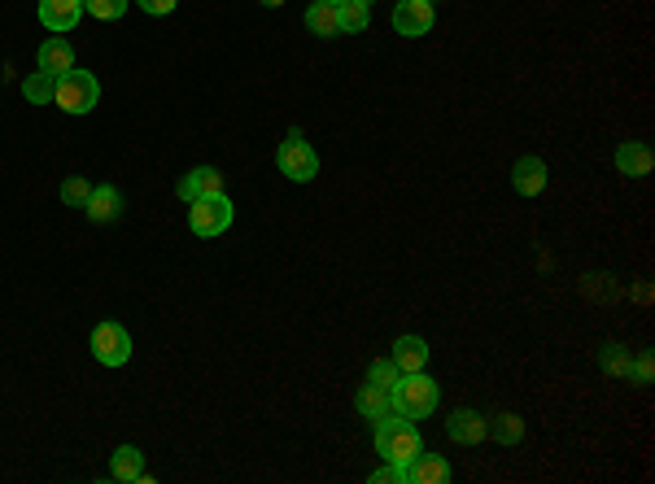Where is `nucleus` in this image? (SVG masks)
<instances>
[{
  "mask_svg": "<svg viewBox=\"0 0 655 484\" xmlns=\"http://www.w3.org/2000/svg\"><path fill=\"white\" fill-rule=\"evenodd\" d=\"M276 166H280V175L293 179V184H311L319 175V153L302 140V131H293V136L276 149Z\"/></svg>",
  "mask_w": 655,
  "mask_h": 484,
  "instance_id": "obj_4",
  "label": "nucleus"
},
{
  "mask_svg": "<svg viewBox=\"0 0 655 484\" xmlns=\"http://www.w3.org/2000/svg\"><path fill=\"white\" fill-rule=\"evenodd\" d=\"M511 188L520 192V197H538L546 188V162L542 157H516V166H511Z\"/></svg>",
  "mask_w": 655,
  "mask_h": 484,
  "instance_id": "obj_10",
  "label": "nucleus"
},
{
  "mask_svg": "<svg viewBox=\"0 0 655 484\" xmlns=\"http://www.w3.org/2000/svg\"><path fill=\"white\" fill-rule=\"evenodd\" d=\"M420 450H424V441H420L415 419L398 415V410L376 419V454L385 458V463H407V458H415Z\"/></svg>",
  "mask_w": 655,
  "mask_h": 484,
  "instance_id": "obj_2",
  "label": "nucleus"
},
{
  "mask_svg": "<svg viewBox=\"0 0 655 484\" xmlns=\"http://www.w3.org/2000/svg\"><path fill=\"white\" fill-rule=\"evenodd\" d=\"M372 484H407V471H402V463H380L372 471Z\"/></svg>",
  "mask_w": 655,
  "mask_h": 484,
  "instance_id": "obj_26",
  "label": "nucleus"
},
{
  "mask_svg": "<svg viewBox=\"0 0 655 484\" xmlns=\"http://www.w3.org/2000/svg\"><path fill=\"white\" fill-rule=\"evenodd\" d=\"M433 5L428 0H398V9H393V31L407 35V40H420V35L433 31Z\"/></svg>",
  "mask_w": 655,
  "mask_h": 484,
  "instance_id": "obj_7",
  "label": "nucleus"
},
{
  "mask_svg": "<svg viewBox=\"0 0 655 484\" xmlns=\"http://www.w3.org/2000/svg\"><path fill=\"white\" fill-rule=\"evenodd\" d=\"M188 227H193L197 236H223L232 227V201L223 197V192H214V197H201L188 205Z\"/></svg>",
  "mask_w": 655,
  "mask_h": 484,
  "instance_id": "obj_5",
  "label": "nucleus"
},
{
  "mask_svg": "<svg viewBox=\"0 0 655 484\" xmlns=\"http://www.w3.org/2000/svg\"><path fill=\"white\" fill-rule=\"evenodd\" d=\"M328 5H345V0H328Z\"/></svg>",
  "mask_w": 655,
  "mask_h": 484,
  "instance_id": "obj_30",
  "label": "nucleus"
},
{
  "mask_svg": "<svg viewBox=\"0 0 655 484\" xmlns=\"http://www.w3.org/2000/svg\"><path fill=\"white\" fill-rule=\"evenodd\" d=\"M140 9H145V14H153V18H166V14H175V5H180V0H136Z\"/></svg>",
  "mask_w": 655,
  "mask_h": 484,
  "instance_id": "obj_27",
  "label": "nucleus"
},
{
  "mask_svg": "<svg viewBox=\"0 0 655 484\" xmlns=\"http://www.w3.org/2000/svg\"><path fill=\"white\" fill-rule=\"evenodd\" d=\"M446 437L455 445H481L485 441V415L481 410H455L446 419Z\"/></svg>",
  "mask_w": 655,
  "mask_h": 484,
  "instance_id": "obj_11",
  "label": "nucleus"
},
{
  "mask_svg": "<svg viewBox=\"0 0 655 484\" xmlns=\"http://www.w3.org/2000/svg\"><path fill=\"white\" fill-rule=\"evenodd\" d=\"M306 27L319 40H332V35H341V22H337V5H328V0H315L311 9H306Z\"/></svg>",
  "mask_w": 655,
  "mask_h": 484,
  "instance_id": "obj_19",
  "label": "nucleus"
},
{
  "mask_svg": "<svg viewBox=\"0 0 655 484\" xmlns=\"http://www.w3.org/2000/svg\"><path fill=\"white\" fill-rule=\"evenodd\" d=\"M180 201L184 205H193V201H201V197H214V192H223V175L214 171V166H197V171H188L184 179H180Z\"/></svg>",
  "mask_w": 655,
  "mask_h": 484,
  "instance_id": "obj_9",
  "label": "nucleus"
},
{
  "mask_svg": "<svg viewBox=\"0 0 655 484\" xmlns=\"http://www.w3.org/2000/svg\"><path fill=\"white\" fill-rule=\"evenodd\" d=\"M83 18V0H40V22L49 31H75V22Z\"/></svg>",
  "mask_w": 655,
  "mask_h": 484,
  "instance_id": "obj_12",
  "label": "nucleus"
},
{
  "mask_svg": "<svg viewBox=\"0 0 655 484\" xmlns=\"http://www.w3.org/2000/svg\"><path fill=\"white\" fill-rule=\"evenodd\" d=\"M389 402L398 415H407V419H428L437 410V402H442V389H437V380L433 375H424V371H402L398 375V384L389 389Z\"/></svg>",
  "mask_w": 655,
  "mask_h": 484,
  "instance_id": "obj_1",
  "label": "nucleus"
},
{
  "mask_svg": "<svg viewBox=\"0 0 655 484\" xmlns=\"http://www.w3.org/2000/svg\"><path fill=\"white\" fill-rule=\"evenodd\" d=\"M97 101H101L97 75H88V70H66V75H57L53 105H62L66 114H88V110H97Z\"/></svg>",
  "mask_w": 655,
  "mask_h": 484,
  "instance_id": "obj_3",
  "label": "nucleus"
},
{
  "mask_svg": "<svg viewBox=\"0 0 655 484\" xmlns=\"http://www.w3.org/2000/svg\"><path fill=\"white\" fill-rule=\"evenodd\" d=\"M651 166H655V157H651V149L642 140H625L621 149H616V171L629 175V179L651 175Z\"/></svg>",
  "mask_w": 655,
  "mask_h": 484,
  "instance_id": "obj_14",
  "label": "nucleus"
},
{
  "mask_svg": "<svg viewBox=\"0 0 655 484\" xmlns=\"http://www.w3.org/2000/svg\"><path fill=\"white\" fill-rule=\"evenodd\" d=\"M393 362H398V371H424V362H428V341L424 336H398L393 341Z\"/></svg>",
  "mask_w": 655,
  "mask_h": 484,
  "instance_id": "obj_16",
  "label": "nucleus"
},
{
  "mask_svg": "<svg viewBox=\"0 0 655 484\" xmlns=\"http://www.w3.org/2000/svg\"><path fill=\"white\" fill-rule=\"evenodd\" d=\"M402 471H407V484H446L450 476H455L442 454H424V450L415 454V458H407Z\"/></svg>",
  "mask_w": 655,
  "mask_h": 484,
  "instance_id": "obj_8",
  "label": "nucleus"
},
{
  "mask_svg": "<svg viewBox=\"0 0 655 484\" xmlns=\"http://www.w3.org/2000/svg\"><path fill=\"white\" fill-rule=\"evenodd\" d=\"M262 5H267V9H276V5H284V0H262Z\"/></svg>",
  "mask_w": 655,
  "mask_h": 484,
  "instance_id": "obj_29",
  "label": "nucleus"
},
{
  "mask_svg": "<svg viewBox=\"0 0 655 484\" xmlns=\"http://www.w3.org/2000/svg\"><path fill=\"white\" fill-rule=\"evenodd\" d=\"M40 70H49V75H66V70H75V48L66 40H44L40 44Z\"/></svg>",
  "mask_w": 655,
  "mask_h": 484,
  "instance_id": "obj_18",
  "label": "nucleus"
},
{
  "mask_svg": "<svg viewBox=\"0 0 655 484\" xmlns=\"http://www.w3.org/2000/svg\"><path fill=\"white\" fill-rule=\"evenodd\" d=\"M88 197H92V184H88V179L70 175L66 184H62V201H66V205H79V210H83V205H88Z\"/></svg>",
  "mask_w": 655,
  "mask_h": 484,
  "instance_id": "obj_25",
  "label": "nucleus"
},
{
  "mask_svg": "<svg viewBox=\"0 0 655 484\" xmlns=\"http://www.w3.org/2000/svg\"><path fill=\"white\" fill-rule=\"evenodd\" d=\"M88 219L92 223H118V214H123V192H118L114 184H101V188H92V197H88Z\"/></svg>",
  "mask_w": 655,
  "mask_h": 484,
  "instance_id": "obj_13",
  "label": "nucleus"
},
{
  "mask_svg": "<svg viewBox=\"0 0 655 484\" xmlns=\"http://www.w3.org/2000/svg\"><path fill=\"white\" fill-rule=\"evenodd\" d=\"M127 5H131V0H83V14H92L101 22H114V18L127 14Z\"/></svg>",
  "mask_w": 655,
  "mask_h": 484,
  "instance_id": "obj_24",
  "label": "nucleus"
},
{
  "mask_svg": "<svg viewBox=\"0 0 655 484\" xmlns=\"http://www.w3.org/2000/svg\"><path fill=\"white\" fill-rule=\"evenodd\" d=\"M428 5H433V0H428Z\"/></svg>",
  "mask_w": 655,
  "mask_h": 484,
  "instance_id": "obj_31",
  "label": "nucleus"
},
{
  "mask_svg": "<svg viewBox=\"0 0 655 484\" xmlns=\"http://www.w3.org/2000/svg\"><path fill=\"white\" fill-rule=\"evenodd\" d=\"M22 96H27L31 105H49L57 96V75H49V70H35V75L22 79Z\"/></svg>",
  "mask_w": 655,
  "mask_h": 484,
  "instance_id": "obj_22",
  "label": "nucleus"
},
{
  "mask_svg": "<svg viewBox=\"0 0 655 484\" xmlns=\"http://www.w3.org/2000/svg\"><path fill=\"white\" fill-rule=\"evenodd\" d=\"M354 410H359L363 419H380V415H389L393 402H389V389H376V384H363L359 393H354Z\"/></svg>",
  "mask_w": 655,
  "mask_h": 484,
  "instance_id": "obj_20",
  "label": "nucleus"
},
{
  "mask_svg": "<svg viewBox=\"0 0 655 484\" xmlns=\"http://www.w3.org/2000/svg\"><path fill=\"white\" fill-rule=\"evenodd\" d=\"M110 476H114V480H123V484L145 480V454H140L136 445H118L114 458H110Z\"/></svg>",
  "mask_w": 655,
  "mask_h": 484,
  "instance_id": "obj_15",
  "label": "nucleus"
},
{
  "mask_svg": "<svg viewBox=\"0 0 655 484\" xmlns=\"http://www.w3.org/2000/svg\"><path fill=\"white\" fill-rule=\"evenodd\" d=\"M92 358H97L101 367H123L131 358L127 328H118V323H97V328H92Z\"/></svg>",
  "mask_w": 655,
  "mask_h": 484,
  "instance_id": "obj_6",
  "label": "nucleus"
},
{
  "mask_svg": "<svg viewBox=\"0 0 655 484\" xmlns=\"http://www.w3.org/2000/svg\"><path fill=\"white\" fill-rule=\"evenodd\" d=\"M337 22H341V35L367 31V22H372V0H345V5H337Z\"/></svg>",
  "mask_w": 655,
  "mask_h": 484,
  "instance_id": "obj_21",
  "label": "nucleus"
},
{
  "mask_svg": "<svg viewBox=\"0 0 655 484\" xmlns=\"http://www.w3.org/2000/svg\"><path fill=\"white\" fill-rule=\"evenodd\" d=\"M398 362L393 358H376L372 367H367V384H376V389H393V384H398Z\"/></svg>",
  "mask_w": 655,
  "mask_h": 484,
  "instance_id": "obj_23",
  "label": "nucleus"
},
{
  "mask_svg": "<svg viewBox=\"0 0 655 484\" xmlns=\"http://www.w3.org/2000/svg\"><path fill=\"white\" fill-rule=\"evenodd\" d=\"M485 437L498 441V445H520L524 441V419L516 410H503V415L485 419Z\"/></svg>",
  "mask_w": 655,
  "mask_h": 484,
  "instance_id": "obj_17",
  "label": "nucleus"
},
{
  "mask_svg": "<svg viewBox=\"0 0 655 484\" xmlns=\"http://www.w3.org/2000/svg\"><path fill=\"white\" fill-rule=\"evenodd\" d=\"M629 375H634L638 384H651V354H642V358L634 362V371H629Z\"/></svg>",
  "mask_w": 655,
  "mask_h": 484,
  "instance_id": "obj_28",
  "label": "nucleus"
}]
</instances>
